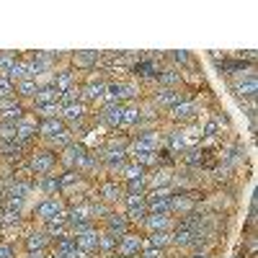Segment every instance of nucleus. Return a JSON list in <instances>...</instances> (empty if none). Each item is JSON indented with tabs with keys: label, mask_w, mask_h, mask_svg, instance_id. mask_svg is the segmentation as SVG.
I'll use <instances>...</instances> for the list:
<instances>
[{
	"label": "nucleus",
	"mask_w": 258,
	"mask_h": 258,
	"mask_svg": "<svg viewBox=\"0 0 258 258\" xmlns=\"http://www.w3.org/2000/svg\"><path fill=\"white\" fill-rule=\"evenodd\" d=\"M186 98H191L186 93V88H178V91H173V88H155L153 96H150V101H153V106L158 111H170L173 106H178Z\"/></svg>",
	"instance_id": "nucleus-8"
},
{
	"label": "nucleus",
	"mask_w": 258,
	"mask_h": 258,
	"mask_svg": "<svg viewBox=\"0 0 258 258\" xmlns=\"http://www.w3.org/2000/svg\"><path fill=\"white\" fill-rule=\"evenodd\" d=\"M80 101V83L68 88L64 93H59V106H70V103H78Z\"/></svg>",
	"instance_id": "nucleus-37"
},
{
	"label": "nucleus",
	"mask_w": 258,
	"mask_h": 258,
	"mask_svg": "<svg viewBox=\"0 0 258 258\" xmlns=\"http://www.w3.org/2000/svg\"><path fill=\"white\" fill-rule=\"evenodd\" d=\"M18 258H49V250H24Z\"/></svg>",
	"instance_id": "nucleus-42"
},
{
	"label": "nucleus",
	"mask_w": 258,
	"mask_h": 258,
	"mask_svg": "<svg viewBox=\"0 0 258 258\" xmlns=\"http://www.w3.org/2000/svg\"><path fill=\"white\" fill-rule=\"evenodd\" d=\"M59 186H62L59 183V170L34 178V191L41 194V197H59Z\"/></svg>",
	"instance_id": "nucleus-19"
},
{
	"label": "nucleus",
	"mask_w": 258,
	"mask_h": 258,
	"mask_svg": "<svg viewBox=\"0 0 258 258\" xmlns=\"http://www.w3.org/2000/svg\"><path fill=\"white\" fill-rule=\"evenodd\" d=\"M181 160L186 168H202L204 163V147L202 145H194V147H186L181 153Z\"/></svg>",
	"instance_id": "nucleus-30"
},
{
	"label": "nucleus",
	"mask_w": 258,
	"mask_h": 258,
	"mask_svg": "<svg viewBox=\"0 0 258 258\" xmlns=\"http://www.w3.org/2000/svg\"><path fill=\"white\" fill-rule=\"evenodd\" d=\"M0 98H16V85L8 78H0Z\"/></svg>",
	"instance_id": "nucleus-41"
},
{
	"label": "nucleus",
	"mask_w": 258,
	"mask_h": 258,
	"mask_svg": "<svg viewBox=\"0 0 258 258\" xmlns=\"http://www.w3.org/2000/svg\"><path fill=\"white\" fill-rule=\"evenodd\" d=\"M16 142L26 145V147H34L39 142V119L31 111L16 124Z\"/></svg>",
	"instance_id": "nucleus-11"
},
{
	"label": "nucleus",
	"mask_w": 258,
	"mask_h": 258,
	"mask_svg": "<svg viewBox=\"0 0 258 258\" xmlns=\"http://www.w3.org/2000/svg\"><path fill=\"white\" fill-rule=\"evenodd\" d=\"M232 91H235V96L238 98H255V93H258V80H255V73H250V75H245V78H240V80H235L232 83Z\"/></svg>",
	"instance_id": "nucleus-22"
},
{
	"label": "nucleus",
	"mask_w": 258,
	"mask_h": 258,
	"mask_svg": "<svg viewBox=\"0 0 258 258\" xmlns=\"http://www.w3.org/2000/svg\"><path fill=\"white\" fill-rule=\"evenodd\" d=\"M68 212V202L62 197H41L39 202L31 204V217H34V225H44L47 220L57 217V214H64Z\"/></svg>",
	"instance_id": "nucleus-2"
},
{
	"label": "nucleus",
	"mask_w": 258,
	"mask_h": 258,
	"mask_svg": "<svg viewBox=\"0 0 258 258\" xmlns=\"http://www.w3.org/2000/svg\"><path fill=\"white\" fill-rule=\"evenodd\" d=\"M145 176H147V170H145L140 163L126 160V165L121 168V173H119V181H121V183H129V181H140V178H145Z\"/></svg>",
	"instance_id": "nucleus-29"
},
{
	"label": "nucleus",
	"mask_w": 258,
	"mask_h": 258,
	"mask_svg": "<svg viewBox=\"0 0 258 258\" xmlns=\"http://www.w3.org/2000/svg\"><path fill=\"white\" fill-rule=\"evenodd\" d=\"M116 243H119L116 235L106 232L103 227L98 230V255H101V258H106V255H114V253H116Z\"/></svg>",
	"instance_id": "nucleus-28"
},
{
	"label": "nucleus",
	"mask_w": 258,
	"mask_h": 258,
	"mask_svg": "<svg viewBox=\"0 0 258 258\" xmlns=\"http://www.w3.org/2000/svg\"><path fill=\"white\" fill-rule=\"evenodd\" d=\"M145 243L153 245V248H160L165 253H170V248H173V230H170V232H147L145 235Z\"/></svg>",
	"instance_id": "nucleus-26"
},
{
	"label": "nucleus",
	"mask_w": 258,
	"mask_h": 258,
	"mask_svg": "<svg viewBox=\"0 0 258 258\" xmlns=\"http://www.w3.org/2000/svg\"><path fill=\"white\" fill-rule=\"evenodd\" d=\"M85 155H88V147H85L80 140H75L73 145H68L64 150L57 153V165H59V170H78L83 165Z\"/></svg>",
	"instance_id": "nucleus-7"
},
{
	"label": "nucleus",
	"mask_w": 258,
	"mask_h": 258,
	"mask_svg": "<svg viewBox=\"0 0 258 258\" xmlns=\"http://www.w3.org/2000/svg\"><path fill=\"white\" fill-rule=\"evenodd\" d=\"M155 88H183V73L176 68H160V73L155 75Z\"/></svg>",
	"instance_id": "nucleus-20"
},
{
	"label": "nucleus",
	"mask_w": 258,
	"mask_h": 258,
	"mask_svg": "<svg viewBox=\"0 0 258 258\" xmlns=\"http://www.w3.org/2000/svg\"><path fill=\"white\" fill-rule=\"evenodd\" d=\"M0 258H18V248L13 240H0Z\"/></svg>",
	"instance_id": "nucleus-39"
},
{
	"label": "nucleus",
	"mask_w": 258,
	"mask_h": 258,
	"mask_svg": "<svg viewBox=\"0 0 258 258\" xmlns=\"http://www.w3.org/2000/svg\"><path fill=\"white\" fill-rule=\"evenodd\" d=\"M29 114V106L26 103H21V106H13V109H6V111H0V124H18L21 119H24Z\"/></svg>",
	"instance_id": "nucleus-35"
},
{
	"label": "nucleus",
	"mask_w": 258,
	"mask_h": 258,
	"mask_svg": "<svg viewBox=\"0 0 258 258\" xmlns=\"http://www.w3.org/2000/svg\"><path fill=\"white\" fill-rule=\"evenodd\" d=\"M36 91H39V83H36L34 78L16 83V98H18L21 103H26V106H31V101H34Z\"/></svg>",
	"instance_id": "nucleus-24"
},
{
	"label": "nucleus",
	"mask_w": 258,
	"mask_h": 258,
	"mask_svg": "<svg viewBox=\"0 0 258 258\" xmlns=\"http://www.w3.org/2000/svg\"><path fill=\"white\" fill-rule=\"evenodd\" d=\"M98 225L96 227H91V230H85V232H78V235H73L75 238V243H78V248L83 250V253H88V255H93V258H98Z\"/></svg>",
	"instance_id": "nucleus-21"
},
{
	"label": "nucleus",
	"mask_w": 258,
	"mask_h": 258,
	"mask_svg": "<svg viewBox=\"0 0 258 258\" xmlns=\"http://www.w3.org/2000/svg\"><path fill=\"white\" fill-rule=\"evenodd\" d=\"M98 227H103L106 232L116 235V238H121V235H126L129 230H132V225H129V220L124 217V212H121V209H111V212H109V217H106Z\"/></svg>",
	"instance_id": "nucleus-16"
},
{
	"label": "nucleus",
	"mask_w": 258,
	"mask_h": 258,
	"mask_svg": "<svg viewBox=\"0 0 258 258\" xmlns=\"http://www.w3.org/2000/svg\"><path fill=\"white\" fill-rule=\"evenodd\" d=\"M111 80H98V83H80V103L91 106H101L103 96H106V88H109Z\"/></svg>",
	"instance_id": "nucleus-13"
},
{
	"label": "nucleus",
	"mask_w": 258,
	"mask_h": 258,
	"mask_svg": "<svg viewBox=\"0 0 258 258\" xmlns=\"http://www.w3.org/2000/svg\"><path fill=\"white\" fill-rule=\"evenodd\" d=\"M202 114H204L202 106L194 101V98H186V101H181L178 106H173V109L168 111V119L173 121L176 126H191V124L199 121Z\"/></svg>",
	"instance_id": "nucleus-4"
},
{
	"label": "nucleus",
	"mask_w": 258,
	"mask_h": 258,
	"mask_svg": "<svg viewBox=\"0 0 258 258\" xmlns=\"http://www.w3.org/2000/svg\"><path fill=\"white\" fill-rule=\"evenodd\" d=\"M64 121L57 116V119H39V142H49L52 137H57L59 132H64Z\"/></svg>",
	"instance_id": "nucleus-23"
},
{
	"label": "nucleus",
	"mask_w": 258,
	"mask_h": 258,
	"mask_svg": "<svg viewBox=\"0 0 258 258\" xmlns=\"http://www.w3.org/2000/svg\"><path fill=\"white\" fill-rule=\"evenodd\" d=\"M29 111L36 119H57L59 111H62V106H59V101L57 103H41V106H29Z\"/></svg>",
	"instance_id": "nucleus-33"
},
{
	"label": "nucleus",
	"mask_w": 258,
	"mask_h": 258,
	"mask_svg": "<svg viewBox=\"0 0 258 258\" xmlns=\"http://www.w3.org/2000/svg\"><path fill=\"white\" fill-rule=\"evenodd\" d=\"M197 202H199V194L197 191H176L173 197H170V207L168 212L173 214V217H186V214H191L194 209H197Z\"/></svg>",
	"instance_id": "nucleus-10"
},
{
	"label": "nucleus",
	"mask_w": 258,
	"mask_h": 258,
	"mask_svg": "<svg viewBox=\"0 0 258 258\" xmlns=\"http://www.w3.org/2000/svg\"><path fill=\"white\" fill-rule=\"evenodd\" d=\"M188 258H212V253H207V250H197V253H188Z\"/></svg>",
	"instance_id": "nucleus-43"
},
{
	"label": "nucleus",
	"mask_w": 258,
	"mask_h": 258,
	"mask_svg": "<svg viewBox=\"0 0 258 258\" xmlns=\"http://www.w3.org/2000/svg\"><path fill=\"white\" fill-rule=\"evenodd\" d=\"M176 217L170 212H147V217H145V222H142V235H147V232H170L176 227Z\"/></svg>",
	"instance_id": "nucleus-9"
},
{
	"label": "nucleus",
	"mask_w": 258,
	"mask_h": 258,
	"mask_svg": "<svg viewBox=\"0 0 258 258\" xmlns=\"http://www.w3.org/2000/svg\"><path fill=\"white\" fill-rule=\"evenodd\" d=\"M170 59H173L176 70H181V73H183V68H186V64H191V62H194L188 52H173V54H170Z\"/></svg>",
	"instance_id": "nucleus-38"
},
{
	"label": "nucleus",
	"mask_w": 258,
	"mask_h": 258,
	"mask_svg": "<svg viewBox=\"0 0 258 258\" xmlns=\"http://www.w3.org/2000/svg\"><path fill=\"white\" fill-rule=\"evenodd\" d=\"M173 173H176V168H168V165H158L153 170H147V191L150 188H170Z\"/></svg>",
	"instance_id": "nucleus-17"
},
{
	"label": "nucleus",
	"mask_w": 258,
	"mask_h": 258,
	"mask_svg": "<svg viewBox=\"0 0 258 258\" xmlns=\"http://www.w3.org/2000/svg\"><path fill=\"white\" fill-rule=\"evenodd\" d=\"M18 57H21L18 52H0V78H8V73Z\"/></svg>",
	"instance_id": "nucleus-36"
},
{
	"label": "nucleus",
	"mask_w": 258,
	"mask_h": 258,
	"mask_svg": "<svg viewBox=\"0 0 258 258\" xmlns=\"http://www.w3.org/2000/svg\"><path fill=\"white\" fill-rule=\"evenodd\" d=\"M191 238H194V232L176 222V227H173V248L170 250H188L191 248Z\"/></svg>",
	"instance_id": "nucleus-31"
},
{
	"label": "nucleus",
	"mask_w": 258,
	"mask_h": 258,
	"mask_svg": "<svg viewBox=\"0 0 258 258\" xmlns=\"http://www.w3.org/2000/svg\"><path fill=\"white\" fill-rule=\"evenodd\" d=\"M91 194H93L98 202L119 209L121 202H124V183H121L119 178H101V181L93 183V191H91Z\"/></svg>",
	"instance_id": "nucleus-3"
},
{
	"label": "nucleus",
	"mask_w": 258,
	"mask_h": 258,
	"mask_svg": "<svg viewBox=\"0 0 258 258\" xmlns=\"http://www.w3.org/2000/svg\"><path fill=\"white\" fill-rule=\"evenodd\" d=\"M142 248H145V235L140 230H129L116 243V253L124 255V258H137Z\"/></svg>",
	"instance_id": "nucleus-12"
},
{
	"label": "nucleus",
	"mask_w": 258,
	"mask_h": 258,
	"mask_svg": "<svg viewBox=\"0 0 258 258\" xmlns=\"http://www.w3.org/2000/svg\"><path fill=\"white\" fill-rule=\"evenodd\" d=\"M106 258H124V255H119V253H114V255H106Z\"/></svg>",
	"instance_id": "nucleus-44"
},
{
	"label": "nucleus",
	"mask_w": 258,
	"mask_h": 258,
	"mask_svg": "<svg viewBox=\"0 0 258 258\" xmlns=\"http://www.w3.org/2000/svg\"><path fill=\"white\" fill-rule=\"evenodd\" d=\"M170 197H173V188H150V191L145 194V207H147V212H168Z\"/></svg>",
	"instance_id": "nucleus-15"
},
{
	"label": "nucleus",
	"mask_w": 258,
	"mask_h": 258,
	"mask_svg": "<svg viewBox=\"0 0 258 258\" xmlns=\"http://www.w3.org/2000/svg\"><path fill=\"white\" fill-rule=\"evenodd\" d=\"M54 88L59 91V93H64L68 88H73V85H78L80 80H78V73L70 68V64H59V68L52 73V80H49Z\"/></svg>",
	"instance_id": "nucleus-18"
},
{
	"label": "nucleus",
	"mask_w": 258,
	"mask_h": 258,
	"mask_svg": "<svg viewBox=\"0 0 258 258\" xmlns=\"http://www.w3.org/2000/svg\"><path fill=\"white\" fill-rule=\"evenodd\" d=\"M73 142H75V132H73V129H64V132H59L57 137H52L49 142H41V145L54 150V153H59V150H64V147L73 145Z\"/></svg>",
	"instance_id": "nucleus-34"
},
{
	"label": "nucleus",
	"mask_w": 258,
	"mask_h": 258,
	"mask_svg": "<svg viewBox=\"0 0 258 258\" xmlns=\"http://www.w3.org/2000/svg\"><path fill=\"white\" fill-rule=\"evenodd\" d=\"M29 78H31V64H29V57H26V54H21V57L16 59V64L11 68V73H8V80L16 85V83L29 80Z\"/></svg>",
	"instance_id": "nucleus-25"
},
{
	"label": "nucleus",
	"mask_w": 258,
	"mask_h": 258,
	"mask_svg": "<svg viewBox=\"0 0 258 258\" xmlns=\"http://www.w3.org/2000/svg\"><path fill=\"white\" fill-rule=\"evenodd\" d=\"M137 258H168V253L165 250H160V248H153V245H147L145 243V248L140 250V255Z\"/></svg>",
	"instance_id": "nucleus-40"
},
{
	"label": "nucleus",
	"mask_w": 258,
	"mask_h": 258,
	"mask_svg": "<svg viewBox=\"0 0 258 258\" xmlns=\"http://www.w3.org/2000/svg\"><path fill=\"white\" fill-rule=\"evenodd\" d=\"M52 243H54V238H49V235L41 230V225L26 227L21 232V240H18V245L24 250H52Z\"/></svg>",
	"instance_id": "nucleus-6"
},
{
	"label": "nucleus",
	"mask_w": 258,
	"mask_h": 258,
	"mask_svg": "<svg viewBox=\"0 0 258 258\" xmlns=\"http://www.w3.org/2000/svg\"><path fill=\"white\" fill-rule=\"evenodd\" d=\"M57 101H59V91H57L54 85L49 83V85H41V88L36 91V96H34L31 106H41V103H57Z\"/></svg>",
	"instance_id": "nucleus-32"
},
{
	"label": "nucleus",
	"mask_w": 258,
	"mask_h": 258,
	"mask_svg": "<svg viewBox=\"0 0 258 258\" xmlns=\"http://www.w3.org/2000/svg\"><path fill=\"white\" fill-rule=\"evenodd\" d=\"M68 64L78 73V70H85V73H91V70H98V64H101V52H91V49H85V52H73L68 54Z\"/></svg>",
	"instance_id": "nucleus-14"
},
{
	"label": "nucleus",
	"mask_w": 258,
	"mask_h": 258,
	"mask_svg": "<svg viewBox=\"0 0 258 258\" xmlns=\"http://www.w3.org/2000/svg\"><path fill=\"white\" fill-rule=\"evenodd\" d=\"M24 168L29 170V173L36 178V176H47V173H54V170H59L57 165V153L44 145L39 147H31L26 158H24Z\"/></svg>",
	"instance_id": "nucleus-1"
},
{
	"label": "nucleus",
	"mask_w": 258,
	"mask_h": 258,
	"mask_svg": "<svg viewBox=\"0 0 258 258\" xmlns=\"http://www.w3.org/2000/svg\"><path fill=\"white\" fill-rule=\"evenodd\" d=\"M121 114H124V103H101L98 111L93 114V121L101 124L106 132H119Z\"/></svg>",
	"instance_id": "nucleus-5"
},
{
	"label": "nucleus",
	"mask_w": 258,
	"mask_h": 258,
	"mask_svg": "<svg viewBox=\"0 0 258 258\" xmlns=\"http://www.w3.org/2000/svg\"><path fill=\"white\" fill-rule=\"evenodd\" d=\"M41 230H44L49 238H59V235H64V232H68V212L57 214V217H52V220H47L44 225H41Z\"/></svg>",
	"instance_id": "nucleus-27"
}]
</instances>
